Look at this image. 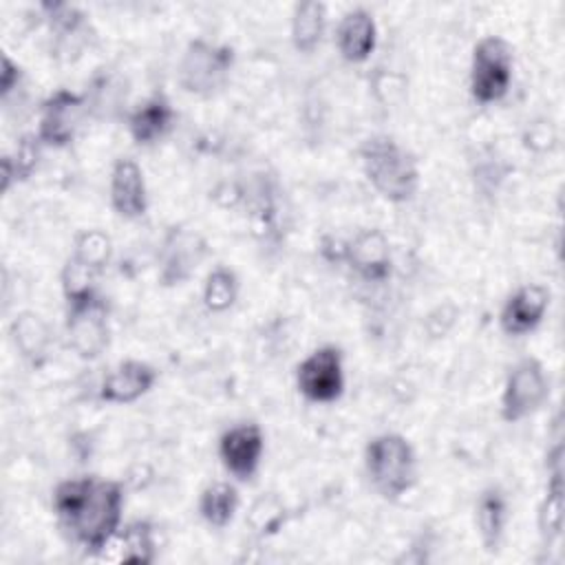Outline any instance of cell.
<instances>
[{
    "label": "cell",
    "instance_id": "1",
    "mask_svg": "<svg viewBox=\"0 0 565 565\" xmlns=\"http://www.w3.org/2000/svg\"><path fill=\"white\" fill-rule=\"evenodd\" d=\"M53 512L77 547L99 556L121 527L124 488L95 475L66 479L53 490Z\"/></svg>",
    "mask_w": 565,
    "mask_h": 565
},
{
    "label": "cell",
    "instance_id": "2",
    "mask_svg": "<svg viewBox=\"0 0 565 565\" xmlns=\"http://www.w3.org/2000/svg\"><path fill=\"white\" fill-rule=\"evenodd\" d=\"M358 152L362 172L380 196L391 203H406L417 194V161L395 137L371 135L362 141Z\"/></svg>",
    "mask_w": 565,
    "mask_h": 565
},
{
    "label": "cell",
    "instance_id": "3",
    "mask_svg": "<svg viewBox=\"0 0 565 565\" xmlns=\"http://www.w3.org/2000/svg\"><path fill=\"white\" fill-rule=\"evenodd\" d=\"M364 470L373 490L397 501L417 483V457L411 441L399 433H382L364 448Z\"/></svg>",
    "mask_w": 565,
    "mask_h": 565
},
{
    "label": "cell",
    "instance_id": "4",
    "mask_svg": "<svg viewBox=\"0 0 565 565\" xmlns=\"http://www.w3.org/2000/svg\"><path fill=\"white\" fill-rule=\"evenodd\" d=\"M234 60L236 53L230 44H216L203 38L190 40L179 60V86L190 95L210 97L227 84Z\"/></svg>",
    "mask_w": 565,
    "mask_h": 565
},
{
    "label": "cell",
    "instance_id": "5",
    "mask_svg": "<svg viewBox=\"0 0 565 565\" xmlns=\"http://www.w3.org/2000/svg\"><path fill=\"white\" fill-rule=\"evenodd\" d=\"M514 53L501 35H483L470 57V95L477 104L501 102L512 84Z\"/></svg>",
    "mask_w": 565,
    "mask_h": 565
},
{
    "label": "cell",
    "instance_id": "6",
    "mask_svg": "<svg viewBox=\"0 0 565 565\" xmlns=\"http://www.w3.org/2000/svg\"><path fill=\"white\" fill-rule=\"evenodd\" d=\"M550 397V377L541 360L527 355L512 364L501 391V417L516 424L534 415Z\"/></svg>",
    "mask_w": 565,
    "mask_h": 565
},
{
    "label": "cell",
    "instance_id": "7",
    "mask_svg": "<svg viewBox=\"0 0 565 565\" xmlns=\"http://www.w3.org/2000/svg\"><path fill=\"white\" fill-rule=\"evenodd\" d=\"M298 393L313 404H331L344 393L342 349L322 344L313 349L296 369Z\"/></svg>",
    "mask_w": 565,
    "mask_h": 565
},
{
    "label": "cell",
    "instance_id": "8",
    "mask_svg": "<svg viewBox=\"0 0 565 565\" xmlns=\"http://www.w3.org/2000/svg\"><path fill=\"white\" fill-rule=\"evenodd\" d=\"M84 115H86L84 95L68 88L53 90L40 106L38 139L42 141V146L66 148L77 137Z\"/></svg>",
    "mask_w": 565,
    "mask_h": 565
},
{
    "label": "cell",
    "instance_id": "9",
    "mask_svg": "<svg viewBox=\"0 0 565 565\" xmlns=\"http://www.w3.org/2000/svg\"><path fill=\"white\" fill-rule=\"evenodd\" d=\"M66 338L68 347L82 360H95L106 351L110 340L108 309L99 296L66 307Z\"/></svg>",
    "mask_w": 565,
    "mask_h": 565
},
{
    "label": "cell",
    "instance_id": "10",
    "mask_svg": "<svg viewBox=\"0 0 565 565\" xmlns=\"http://www.w3.org/2000/svg\"><path fill=\"white\" fill-rule=\"evenodd\" d=\"M265 452L263 428L254 422L227 428L218 439V457L223 468L238 481H249L260 466Z\"/></svg>",
    "mask_w": 565,
    "mask_h": 565
},
{
    "label": "cell",
    "instance_id": "11",
    "mask_svg": "<svg viewBox=\"0 0 565 565\" xmlns=\"http://www.w3.org/2000/svg\"><path fill=\"white\" fill-rule=\"evenodd\" d=\"M552 291L541 282H525L516 287L501 307L499 327L510 338L532 333L550 309Z\"/></svg>",
    "mask_w": 565,
    "mask_h": 565
},
{
    "label": "cell",
    "instance_id": "12",
    "mask_svg": "<svg viewBox=\"0 0 565 565\" xmlns=\"http://www.w3.org/2000/svg\"><path fill=\"white\" fill-rule=\"evenodd\" d=\"M563 444H556L547 450V486L543 499L539 503L536 527L543 547H554V543L563 536V519H565V481H563Z\"/></svg>",
    "mask_w": 565,
    "mask_h": 565
},
{
    "label": "cell",
    "instance_id": "13",
    "mask_svg": "<svg viewBox=\"0 0 565 565\" xmlns=\"http://www.w3.org/2000/svg\"><path fill=\"white\" fill-rule=\"evenodd\" d=\"M344 263L366 282H386L393 269L391 243L377 227H364L347 241Z\"/></svg>",
    "mask_w": 565,
    "mask_h": 565
},
{
    "label": "cell",
    "instance_id": "14",
    "mask_svg": "<svg viewBox=\"0 0 565 565\" xmlns=\"http://www.w3.org/2000/svg\"><path fill=\"white\" fill-rule=\"evenodd\" d=\"M205 256V243L199 234L172 227L159 252V280L166 287L185 282Z\"/></svg>",
    "mask_w": 565,
    "mask_h": 565
},
{
    "label": "cell",
    "instance_id": "15",
    "mask_svg": "<svg viewBox=\"0 0 565 565\" xmlns=\"http://www.w3.org/2000/svg\"><path fill=\"white\" fill-rule=\"evenodd\" d=\"M110 205L126 221L148 212V190L141 166L130 157H119L110 170Z\"/></svg>",
    "mask_w": 565,
    "mask_h": 565
},
{
    "label": "cell",
    "instance_id": "16",
    "mask_svg": "<svg viewBox=\"0 0 565 565\" xmlns=\"http://www.w3.org/2000/svg\"><path fill=\"white\" fill-rule=\"evenodd\" d=\"M159 371L141 360H124L113 366L99 384V399L106 404H132L157 382Z\"/></svg>",
    "mask_w": 565,
    "mask_h": 565
},
{
    "label": "cell",
    "instance_id": "17",
    "mask_svg": "<svg viewBox=\"0 0 565 565\" xmlns=\"http://www.w3.org/2000/svg\"><path fill=\"white\" fill-rule=\"evenodd\" d=\"M335 46L344 62H366L377 46V24L373 13L364 7L344 11L335 26Z\"/></svg>",
    "mask_w": 565,
    "mask_h": 565
},
{
    "label": "cell",
    "instance_id": "18",
    "mask_svg": "<svg viewBox=\"0 0 565 565\" xmlns=\"http://www.w3.org/2000/svg\"><path fill=\"white\" fill-rule=\"evenodd\" d=\"M174 108L163 93H152L128 115V132L137 146L161 141L174 126Z\"/></svg>",
    "mask_w": 565,
    "mask_h": 565
},
{
    "label": "cell",
    "instance_id": "19",
    "mask_svg": "<svg viewBox=\"0 0 565 565\" xmlns=\"http://www.w3.org/2000/svg\"><path fill=\"white\" fill-rule=\"evenodd\" d=\"M508 497L499 486H488L481 490L475 503V523L486 552L494 554L501 547L505 525H508Z\"/></svg>",
    "mask_w": 565,
    "mask_h": 565
},
{
    "label": "cell",
    "instance_id": "20",
    "mask_svg": "<svg viewBox=\"0 0 565 565\" xmlns=\"http://www.w3.org/2000/svg\"><path fill=\"white\" fill-rule=\"evenodd\" d=\"M113 550V554H106L104 558L115 563H139L148 565L157 556V539L154 527L150 521H130L128 525L119 527L117 534L110 539V543L104 547Z\"/></svg>",
    "mask_w": 565,
    "mask_h": 565
},
{
    "label": "cell",
    "instance_id": "21",
    "mask_svg": "<svg viewBox=\"0 0 565 565\" xmlns=\"http://www.w3.org/2000/svg\"><path fill=\"white\" fill-rule=\"evenodd\" d=\"M327 29V4L320 0H302L294 4L291 11V44L298 53H313Z\"/></svg>",
    "mask_w": 565,
    "mask_h": 565
},
{
    "label": "cell",
    "instance_id": "22",
    "mask_svg": "<svg viewBox=\"0 0 565 565\" xmlns=\"http://www.w3.org/2000/svg\"><path fill=\"white\" fill-rule=\"evenodd\" d=\"M11 335H13L15 349L24 360L33 364L44 360L51 344V331L40 313L20 311L11 322Z\"/></svg>",
    "mask_w": 565,
    "mask_h": 565
},
{
    "label": "cell",
    "instance_id": "23",
    "mask_svg": "<svg viewBox=\"0 0 565 565\" xmlns=\"http://www.w3.org/2000/svg\"><path fill=\"white\" fill-rule=\"evenodd\" d=\"M238 510V490L230 481H214L199 494V514L210 527H227Z\"/></svg>",
    "mask_w": 565,
    "mask_h": 565
},
{
    "label": "cell",
    "instance_id": "24",
    "mask_svg": "<svg viewBox=\"0 0 565 565\" xmlns=\"http://www.w3.org/2000/svg\"><path fill=\"white\" fill-rule=\"evenodd\" d=\"M238 289L241 285H238L236 271L225 265H216L205 278L203 305L214 313H223L234 307L238 298Z\"/></svg>",
    "mask_w": 565,
    "mask_h": 565
},
{
    "label": "cell",
    "instance_id": "25",
    "mask_svg": "<svg viewBox=\"0 0 565 565\" xmlns=\"http://www.w3.org/2000/svg\"><path fill=\"white\" fill-rule=\"evenodd\" d=\"M75 260H79L82 265L95 269V271H104L106 265L110 263V256H113V241L110 236L99 230V227H88V230H82L77 236H75V243H73V254H71Z\"/></svg>",
    "mask_w": 565,
    "mask_h": 565
},
{
    "label": "cell",
    "instance_id": "26",
    "mask_svg": "<svg viewBox=\"0 0 565 565\" xmlns=\"http://www.w3.org/2000/svg\"><path fill=\"white\" fill-rule=\"evenodd\" d=\"M97 276L99 271L82 265L79 260H75L73 256L66 260V265L62 267V294L68 305H79L86 300L97 298Z\"/></svg>",
    "mask_w": 565,
    "mask_h": 565
},
{
    "label": "cell",
    "instance_id": "27",
    "mask_svg": "<svg viewBox=\"0 0 565 565\" xmlns=\"http://www.w3.org/2000/svg\"><path fill=\"white\" fill-rule=\"evenodd\" d=\"M42 11L46 13V20L51 24L53 35L64 42V40H75L86 31V13L68 2H44Z\"/></svg>",
    "mask_w": 565,
    "mask_h": 565
},
{
    "label": "cell",
    "instance_id": "28",
    "mask_svg": "<svg viewBox=\"0 0 565 565\" xmlns=\"http://www.w3.org/2000/svg\"><path fill=\"white\" fill-rule=\"evenodd\" d=\"M247 523L254 527L256 534L260 536H269V534H276L278 527L285 523V508L282 503L276 499V497H260L252 510H249V516H247Z\"/></svg>",
    "mask_w": 565,
    "mask_h": 565
},
{
    "label": "cell",
    "instance_id": "29",
    "mask_svg": "<svg viewBox=\"0 0 565 565\" xmlns=\"http://www.w3.org/2000/svg\"><path fill=\"white\" fill-rule=\"evenodd\" d=\"M40 146H42V141L38 139V135H24L18 141L13 154H9L15 181H26L33 174V170L38 168V159H40Z\"/></svg>",
    "mask_w": 565,
    "mask_h": 565
},
{
    "label": "cell",
    "instance_id": "30",
    "mask_svg": "<svg viewBox=\"0 0 565 565\" xmlns=\"http://www.w3.org/2000/svg\"><path fill=\"white\" fill-rule=\"evenodd\" d=\"M20 79H22V68L9 57V55H2V71H0V93H2V97L7 99L9 97V93L13 90V88H18V84H20Z\"/></svg>",
    "mask_w": 565,
    "mask_h": 565
}]
</instances>
